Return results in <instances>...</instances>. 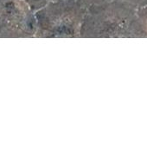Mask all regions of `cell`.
Segmentation results:
<instances>
[{
	"mask_svg": "<svg viewBox=\"0 0 147 148\" xmlns=\"http://www.w3.org/2000/svg\"><path fill=\"white\" fill-rule=\"evenodd\" d=\"M87 8L77 0H56L35 11L37 38H80Z\"/></svg>",
	"mask_w": 147,
	"mask_h": 148,
	"instance_id": "6da1fadb",
	"label": "cell"
},
{
	"mask_svg": "<svg viewBox=\"0 0 147 148\" xmlns=\"http://www.w3.org/2000/svg\"><path fill=\"white\" fill-rule=\"evenodd\" d=\"M35 11L24 0H9L0 6V38L35 37Z\"/></svg>",
	"mask_w": 147,
	"mask_h": 148,
	"instance_id": "7a4b0ae2",
	"label": "cell"
},
{
	"mask_svg": "<svg viewBox=\"0 0 147 148\" xmlns=\"http://www.w3.org/2000/svg\"><path fill=\"white\" fill-rule=\"evenodd\" d=\"M24 1L28 3V5L31 8L33 11H36L37 10L44 7L48 3L56 0H24Z\"/></svg>",
	"mask_w": 147,
	"mask_h": 148,
	"instance_id": "3957f363",
	"label": "cell"
},
{
	"mask_svg": "<svg viewBox=\"0 0 147 148\" xmlns=\"http://www.w3.org/2000/svg\"><path fill=\"white\" fill-rule=\"evenodd\" d=\"M81 5H83L85 8H88L91 5L94 4H99V3H103L107 0H77Z\"/></svg>",
	"mask_w": 147,
	"mask_h": 148,
	"instance_id": "277c9868",
	"label": "cell"
},
{
	"mask_svg": "<svg viewBox=\"0 0 147 148\" xmlns=\"http://www.w3.org/2000/svg\"><path fill=\"white\" fill-rule=\"evenodd\" d=\"M9 0H0V6H2L3 3H5L6 2H8Z\"/></svg>",
	"mask_w": 147,
	"mask_h": 148,
	"instance_id": "5b68a950",
	"label": "cell"
}]
</instances>
